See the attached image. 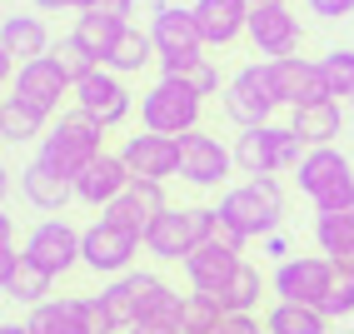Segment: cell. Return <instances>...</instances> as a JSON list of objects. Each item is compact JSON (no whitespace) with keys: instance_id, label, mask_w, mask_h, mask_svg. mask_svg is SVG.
Masks as SVG:
<instances>
[{"instance_id":"6da1fadb","label":"cell","mask_w":354,"mask_h":334,"mask_svg":"<svg viewBox=\"0 0 354 334\" xmlns=\"http://www.w3.org/2000/svg\"><path fill=\"white\" fill-rule=\"evenodd\" d=\"M220 240L245 250L250 240H270L285 220V189L274 175H250L245 185H234L220 195Z\"/></svg>"},{"instance_id":"7a4b0ae2","label":"cell","mask_w":354,"mask_h":334,"mask_svg":"<svg viewBox=\"0 0 354 334\" xmlns=\"http://www.w3.org/2000/svg\"><path fill=\"white\" fill-rule=\"evenodd\" d=\"M105 304H110L115 324H120V334H130L135 324H175L180 329L185 295H175L150 270H130V275H115V284L105 290Z\"/></svg>"},{"instance_id":"3957f363","label":"cell","mask_w":354,"mask_h":334,"mask_svg":"<svg viewBox=\"0 0 354 334\" xmlns=\"http://www.w3.org/2000/svg\"><path fill=\"white\" fill-rule=\"evenodd\" d=\"M100 140H105V125L75 105V110H60V120L40 135V155L35 160H45L55 175H65L70 185H75L80 170L100 155Z\"/></svg>"},{"instance_id":"277c9868","label":"cell","mask_w":354,"mask_h":334,"mask_svg":"<svg viewBox=\"0 0 354 334\" xmlns=\"http://www.w3.org/2000/svg\"><path fill=\"white\" fill-rule=\"evenodd\" d=\"M220 234V210H205V205H190V210H165L155 214V225L145 230V250L155 259H190L205 240H215Z\"/></svg>"},{"instance_id":"5b68a950","label":"cell","mask_w":354,"mask_h":334,"mask_svg":"<svg viewBox=\"0 0 354 334\" xmlns=\"http://www.w3.org/2000/svg\"><path fill=\"white\" fill-rule=\"evenodd\" d=\"M150 40H155V65L160 75H185L195 60H205V35H200V20L190 6H155L150 15Z\"/></svg>"},{"instance_id":"8992f818","label":"cell","mask_w":354,"mask_h":334,"mask_svg":"<svg viewBox=\"0 0 354 334\" xmlns=\"http://www.w3.org/2000/svg\"><path fill=\"white\" fill-rule=\"evenodd\" d=\"M310 145L295 135V125H254L234 140V165L245 175H295Z\"/></svg>"},{"instance_id":"52a82bcc","label":"cell","mask_w":354,"mask_h":334,"mask_svg":"<svg viewBox=\"0 0 354 334\" xmlns=\"http://www.w3.org/2000/svg\"><path fill=\"white\" fill-rule=\"evenodd\" d=\"M295 185H299V195L315 200V214L354 210V170L335 145H315L304 155L299 170H295Z\"/></svg>"},{"instance_id":"ba28073f","label":"cell","mask_w":354,"mask_h":334,"mask_svg":"<svg viewBox=\"0 0 354 334\" xmlns=\"http://www.w3.org/2000/svg\"><path fill=\"white\" fill-rule=\"evenodd\" d=\"M200 115H205V95H195L180 75H160L145 95H140V125L155 130V135H190L200 130Z\"/></svg>"},{"instance_id":"9c48e42d","label":"cell","mask_w":354,"mask_h":334,"mask_svg":"<svg viewBox=\"0 0 354 334\" xmlns=\"http://www.w3.org/2000/svg\"><path fill=\"white\" fill-rule=\"evenodd\" d=\"M6 95H10L15 105H26L30 115H40V120H55L60 100H65V95H75V80H70L50 55H40V60H30V65L15 70L10 85H6Z\"/></svg>"},{"instance_id":"30bf717a","label":"cell","mask_w":354,"mask_h":334,"mask_svg":"<svg viewBox=\"0 0 354 334\" xmlns=\"http://www.w3.org/2000/svg\"><path fill=\"white\" fill-rule=\"evenodd\" d=\"M220 110H225L240 130L270 125V115H274L279 105H274V90H270V75H265V60H259V65H240V70L225 80Z\"/></svg>"},{"instance_id":"8fae6325","label":"cell","mask_w":354,"mask_h":334,"mask_svg":"<svg viewBox=\"0 0 354 334\" xmlns=\"http://www.w3.org/2000/svg\"><path fill=\"white\" fill-rule=\"evenodd\" d=\"M335 279H339V270H335V259L329 254H290V259H279L274 265V295L279 299H290V304H324V295L335 290Z\"/></svg>"},{"instance_id":"7c38bea8","label":"cell","mask_w":354,"mask_h":334,"mask_svg":"<svg viewBox=\"0 0 354 334\" xmlns=\"http://www.w3.org/2000/svg\"><path fill=\"white\" fill-rule=\"evenodd\" d=\"M265 75H270V90H274V105H315V100H329V85H324V70L319 60H304V55H279V60H265Z\"/></svg>"},{"instance_id":"4fadbf2b","label":"cell","mask_w":354,"mask_h":334,"mask_svg":"<svg viewBox=\"0 0 354 334\" xmlns=\"http://www.w3.org/2000/svg\"><path fill=\"white\" fill-rule=\"evenodd\" d=\"M234 170V150H225L215 135L190 130L180 135V180L195 185V189H220Z\"/></svg>"},{"instance_id":"5bb4252c","label":"cell","mask_w":354,"mask_h":334,"mask_svg":"<svg viewBox=\"0 0 354 334\" xmlns=\"http://www.w3.org/2000/svg\"><path fill=\"white\" fill-rule=\"evenodd\" d=\"M245 40L254 45V55H265V60H279V55H295L299 50V15L285 6V0H270V6H254L250 10V30Z\"/></svg>"},{"instance_id":"9a60e30c","label":"cell","mask_w":354,"mask_h":334,"mask_svg":"<svg viewBox=\"0 0 354 334\" xmlns=\"http://www.w3.org/2000/svg\"><path fill=\"white\" fill-rule=\"evenodd\" d=\"M75 105H80L85 115H95L105 130H115V125H125V120H130L135 95H130L125 75H115V70L100 65V70H90V75L75 85Z\"/></svg>"},{"instance_id":"2e32d148","label":"cell","mask_w":354,"mask_h":334,"mask_svg":"<svg viewBox=\"0 0 354 334\" xmlns=\"http://www.w3.org/2000/svg\"><path fill=\"white\" fill-rule=\"evenodd\" d=\"M140 245H145L140 234L110 225V220H95L85 230V240H80V265H90L95 275H130Z\"/></svg>"},{"instance_id":"e0dca14e","label":"cell","mask_w":354,"mask_h":334,"mask_svg":"<svg viewBox=\"0 0 354 334\" xmlns=\"http://www.w3.org/2000/svg\"><path fill=\"white\" fill-rule=\"evenodd\" d=\"M50 45H55L50 26H45L40 15H6L0 20V75H6V85H10V75L20 65L50 55Z\"/></svg>"},{"instance_id":"ac0fdd59","label":"cell","mask_w":354,"mask_h":334,"mask_svg":"<svg viewBox=\"0 0 354 334\" xmlns=\"http://www.w3.org/2000/svg\"><path fill=\"white\" fill-rule=\"evenodd\" d=\"M120 160L130 165L135 180H160V185H165L170 175H180V140H175V135H155V130L125 135Z\"/></svg>"},{"instance_id":"d6986e66","label":"cell","mask_w":354,"mask_h":334,"mask_svg":"<svg viewBox=\"0 0 354 334\" xmlns=\"http://www.w3.org/2000/svg\"><path fill=\"white\" fill-rule=\"evenodd\" d=\"M130 185H135L130 165H125L120 155L100 150V155L80 170V180H75V200H80V205H90V210H110V205L120 200Z\"/></svg>"},{"instance_id":"ffe728a7","label":"cell","mask_w":354,"mask_h":334,"mask_svg":"<svg viewBox=\"0 0 354 334\" xmlns=\"http://www.w3.org/2000/svg\"><path fill=\"white\" fill-rule=\"evenodd\" d=\"M80 240H85V230H75L70 220H40L30 230V240H26V254L40 270L65 275L70 265H80Z\"/></svg>"},{"instance_id":"44dd1931","label":"cell","mask_w":354,"mask_h":334,"mask_svg":"<svg viewBox=\"0 0 354 334\" xmlns=\"http://www.w3.org/2000/svg\"><path fill=\"white\" fill-rule=\"evenodd\" d=\"M170 210V200H165V185L160 180H135L120 200H115L100 220H110V225H120V230H130V234H140L145 240V230L155 225V214H165Z\"/></svg>"},{"instance_id":"7402d4cb","label":"cell","mask_w":354,"mask_h":334,"mask_svg":"<svg viewBox=\"0 0 354 334\" xmlns=\"http://www.w3.org/2000/svg\"><path fill=\"white\" fill-rule=\"evenodd\" d=\"M195 20H200V35H205V45L209 50H225V45H234V40H245V30H250V0H195Z\"/></svg>"},{"instance_id":"603a6c76","label":"cell","mask_w":354,"mask_h":334,"mask_svg":"<svg viewBox=\"0 0 354 334\" xmlns=\"http://www.w3.org/2000/svg\"><path fill=\"white\" fill-rule=\"evenodd\" d=\"M240 265H245L240 250L225 245L220 234H215V240H205L190 259H185V275H190V284H195L200 295H220L225 284L234 279V270H240Z\"/></svg>"},{"instance_id":"cb8c5ba5","label":"cell","mask_w":354,"mask_h":334,"mask_svg":"<svg viewBox=\"0 0 354 334\" xmlns=\"http://www.w3.org/2000/svg\"><path fill=\"white\" fill-rule=\"evenodd\" d=\"M20 195H26L35 210L55 214V210H65L70 200H75V185H70L65 175H55L45 160H30L26 170H20Z\"/></svg>"},{"instance_id":"d4e9b609","label":"cell","mask_w":354,"mask_h":334,"mask_svg":"<svg viewBox=\"0 0 354 334\" xmlns=\"http://www.w3.org/2000/svg\"><path fill=\"white\" fill-rule=\"evenodd\" d=\"M290 125L295 135L304 140V145H335L339 130H344V115H339V100H315V105H299L290 110Z\"/></svg>"},{"instance_id":"484cf974","label":"cell","mask_w":354,"mask_h":334,"mask_svg":"<svg viewBox=\"0 0 354 334\" xmlns=\"http://www.w3.org/2000/svg\"><path fill=\"white\" fill-rule=\"evenodd\" d=\"M125 26H130V20H115V15H105V10H80V15H75V30H70V35H75L85 50L105 65V55L115 50V40L125 35Z\"/></svg>"},{"instance_id":"4316f807","label":"cell","mask_w":354,"mask_h":334,"mask_svg":"<svg viewBox=\"0 0 354 334\" xmlns=\"http://www.w3.org/2000/svg\"><path fill=\"white\" fill-rule=\"evenodd\" d=\"M30 334H90L85 315H80V299H45L30 304Z\"/></svg>"},{"instance_id":"83f0119b","label":"cell","mask_w":354,"mask_h":334,"mask_svg":"<svg viewBox=\"0 0 354 334\" xmlns=\"http://www.w3.org/2000/svg\"><path fill=\"white\" fill-rule=\"evenodd\" d=\"M155 40L150 30H140V26H125V35L115 40V50L105 55V70H115V75H140L145 65H155Z\"/></svg>"},{"instance_id":"f1b7e54d","label":"cell","mask_w":354,"mask_h":334,"mask_svg":"<svg viewBox=\"0 0 354 334\" xmlns=\"http://www.w3.org/2000/svg\"><path fill=\"white\" fill-rule=\"evenodd\" d=\"M265 334H329V315L315 304H290L279 299L265 315Z\"/></svg>"},{"instance_id":"f546056e","label":"cell","mask_w":354,"mask_h":334,"mask_svg":"<svg viewBox=\"0 0 354 334\" xmlns=\"http://www.w3.org/2000/svg\"><path fill=\"white\" fill-rule=\"evenodd\" d=\"M259 295H265V279H259V270H254V265H240V270H234V279L225 284L215 299L225 304V315H254Z\"/></svg>"},{"instance_id":"4dcf8cb0","label":"cell","mask_w":354,"mask_h":334,"mask_svg":"<svg viewBox=\"0 0 354 334\" xmlns=\"http://www.w3.org/2000/svg\"><path fill=\"white\" fill-rule=\"evenodd\" d=\"M315 245L319 254H344L354 245V210H335V214H315Z\"/></svg>"},{"instance_id":"1f68e13d","label":"cell","mask_w":354,"mask_h":334,"mask_svg":"<svg viewBox=\"0 0 354 334\" xmlns=\"http://www.w3.org/2000/svg\"><path fill=\"white\" fill-rule=\"evenodd\" d=\"M50 270H40L35 265V259L26 254V259H20V270H15V279L10 284H0V295H6V299H26V304H45V295H50Z\"/></svg>"},{"instance_id":"d6a6232c","label":"cell","mask_w":354,"mask_h":334,"mask_svg":"<svg viewBox=\"0 0 354 334\" xmlns=\"http://www.w3.org/2000/svg\"><path fill=\"white\" fill-rule=\"evenodd\" d=\"M225 324V304L215 295H185V309H180V329H200V334H215Z\"/></svg>"},{"instance_id":"836d02e7","label":"cell","mask_w":354,"mask_h":334,"mask_svg":"<svg viewBox=\"0 0 354 334\" xmlns=\"http://www.w3.org/2000/svg\"><path fill=\"white\" fill-rule=\"evenodd\" d=\"M40 125H45L40 115H30L26 105H15L10 95L0 100V140H6V145H26V140H35Z\"/></svg>"},{"instance_id":"e575fe53","label":"cell","mask_w":354,"mask_h":334,"mask_svg":"<svg viewBox=\"0 0 354 334\" xmlns=\"http://www.w3.org/2000/svg\"><path fill=\"white\" fill-rule=\"evenodd\" d=\"M50 60H55V65H60V70H65V75L75 80V85L90 75V70H100V60L90 55V50H85V45H80L75 35H60V40L50 45Z\"/></svg>"},{"instance_id":"d590c367","label":"cell","mask_w":354,"mask_h":334,"mask_svg":"<svg viewBox=\"0 0 354 334\" xmlns=\"http://www.w3.org/2000/svg\"><path fill=\"white\" fill-rule=\"evenodd\" d=\"M319 70H324V85H329V100H354V50H329L324 60H319Z\"/></svg>"},{"instance_id":"8d00e7d4","label":"cell","mask_w":354,"mask_h":334,"mask_svg":"<svg viewBox=\"0 0 354 334\" xmlns=\"http://www.w3.org/2000/svg\"><path fill=\"white\" fill-rule=\"evenodd\" d=\"M80 315H85V324H90V334H120V324H115V315H110V304H105V295H80Z\"/></svg>"},{"instance_id":"74e56055","label":"cell","mask_w":354,"mask_h":334,"mask_svg":"<svg viewBox=\"0 0 354 334\" xmlns=\"http://www.w3.org/2000/svg\"><path fill=\"white\" fill-rule=\"evenodd\" d=\"M180 80L190 85L195 95H220V70H215V60H209V55H205V60H195Z\"/></svg>"},{"instance_id":"f35d334b","label":"cell","mask_w":354,"mask_h":334,"mask_svg":"<svg viewBox=\"0 0 354 334\" xmlns=\"http://www.w3.org/2000/svg\"><path fill=\"white\" fill-rule=\"evenodd\" d=\"M319 309H324L329 319H344V315H354V279H344V275H339V279H335V290L324 295V304H319Z\"/></svg>"},{"instance_id":"ab89813d","label":"cell","mask_w":354,"mask_h":334,"mask_svg":"<svg viewBox=\"0 0 354 334\" xmlns=\"http://www.w3.org/2000/svg\"><path fill=\"white\" fill-rule=\"evenodd\" d=\"M304 10L319 20H344V15H354V0H304Z\"/></svg>"},{"instance_id":"60d3db41","label":"cell","mask_w":354,"mask_h":334,"mask_svg":"<svg viewBox=\"0 0 354 334\" xmlns=\"http://www.w3.org/2000/svg\"><path fill=\"white\" fill-rule=\"evenodd\" d=\"M215 334H259V319L254 315H225V324Z\"/></svg>"},{"instance_id":"b9f144b4","label":"cell","mask_w":354,"mask_h":334,"mask_svg":"<svg viewBox=\"0 0 354 334\" xmlns=\"http://www.w3.org/2000/svg\"><path fill=\"white\" fill-rule=\"evenodd\" d=\"M95 10H105V15H115V20H130V15H135V0H100Z\"/></svg>"},{"instance_id":"7bdbcfd3","label":"cell","mask_w":354,"mask_h":334,"mask_svg":"<svg viewBox=\"0 0 354 334\" xmlns=\"http://www.w3.org/2000/svg\"><path fill=\"white\" fill-rule=\"evenodd\" d=\"M335 270H339L344 279H354V245H349L344 254H335Z\"/></svg>"},{"instance_id":"ee69618b","label":"cell","mask_w":354,"mask_h":334,"mask_svg":"<svg viewBox=\"0 0 354 334\" xmlns=\"http://www.w3.org/2000/svg\"><path fill=\"white\" fill-rule=\"evenodd\" d=\"M265 254H274V259H290V245L279 240V234H270V240H265Z\"/></svg>"},{"instance_id":"f6af8a7d","label":"cell","mask_w":354,"mask_h":334,"mask_svg":"<svg viewBox=\"0 0 354 334\" xmlns=\"http://www.w3.org/2000/svg\"><path fill=\"white\" fill-rule=\"evenodd\" d=\"M130 334H180V329L175 324H135Z\"/></svg>"},{"instance_id":"bcb514c9","label":"cell","mask_w":354,"mask_h":334,"mask_svg":"<svg viewBox=\"0 0 354 334\" xmlns=\"http://www.w3.org/2000/svg\"><path fill=\"white\" fill-rule=\"evenodd\" d=\"M35 10H70V0H35Z\"/></svg>"},{"instance_id":"7dc6e473","label":"cell","mask_w":354,"mask_h":334,"mask_svg":"<svg viewBox=\"0 0 354 334\" xmlns=\"http://www.w3.org/2000/svg\"><path fill=\"white\" fill-rule=\"evenodd\" d=\"M0 334H30V324H15V319H6V324H0Z\"/></svg>"},{"instance_id":"c3c4849f","label":"cell","mask_w":354,"mask_h":334,"mask_svg":"<svg viewBox=\"0 0 354 334\" xmlns=\"http://www.w3.org/2000/svg\"><path fill=\"white\" fill-rule=\"evenodd\" d=\"M100 0H70V10H95Z\"/></svg>"},{"instance_id":"681fc988","label":"cell","mask_w":354,"mask_h":334,"mask_svg":"<svg viewBox=\"0 0 354 334\" xmlns=\"http://www.w3.org/2000/svg\"><path fill=\"white\" fill-rule=\"evenodd\" d=\"M250 6H270V0H250Z\"/></svg>"},{"instance_id":"f907efd6","label":"cell","mask_w":354,"mask_h":334,"mask_svg":"<svg viewBox=\"0 0 354 334\" xmlns=\"http://www.w3.org/2000/svg\"><path fill=\"white\" fill-rule=\"evenodd\" d=\"M339 334H354V329H339Z\"/></svg>"},{"instance_id":"816d5d0a","label":"cell","mask_w":354,"mask_h":334,"mask_svg":"<svg viewBox=\"0 0 354 334\" xmlns=\"http://www.w3.org/2000/svg\"><path fill=\"white\" fill-rule=\"evenodd\" d=\"M349 110H354V100H349Z\"/></svg>"}]
</instances>
